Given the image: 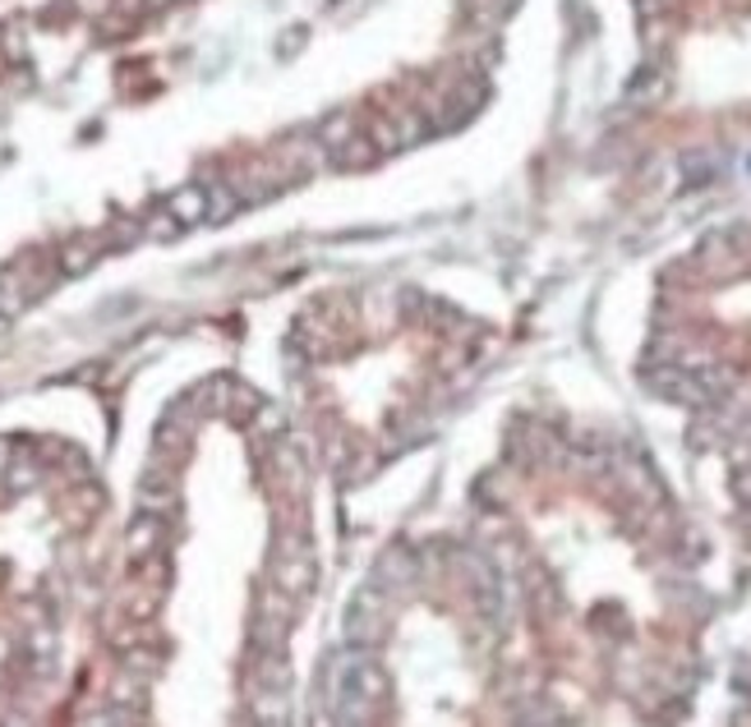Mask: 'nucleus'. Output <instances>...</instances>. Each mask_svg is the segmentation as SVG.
<instances>
[{"label":"nucleus","mask_w":751,"mask_h":727,"mask_svg":"<svg viewBox=\"0 0 751 727\" xmlns=\"http://www.w3.org/2000/svg\"><path fill=\"white\" fill-rule=\"evenodd\" d=\"M346 640H351L355 650H374V644L383 640V594L374 585H364L351 599V613H346Z\"/></svg>","instance_id":"1"},{"label":"nucleus","mask_w":751,"mask_h":727,"mask_svg":"<svg viewBox=\"0 0 751 727\" xmlns=\"http://www.w3.org/2000/svg\"><path fill=\"white\" fill-rule=\"evenodd\" d=\"M310 585H314L310 548H304L300 539H286L277 548V589H281V594H291V599H304V594H310Z\"/></svg>","instance_id":"2"},{"label":"nucleus","mask_w":751,"mask_h":727,"mask_svg":"<svg viewBox=\"0 0 751 727\" xmlns=\"http://www.w3.org/2000/svg\"><path fill=\"white\" fill-rule=\"evenodd\" d=\"M162 543H166V516H152V511H139L129 525V535H125V548H129V562L134 566H143L162 553Z\"/></svg>","instance_id":"3"},{"label":"nucleus","mask_w":751,"mask_h":727,"mask_svg":"<svg viewBox=\"0 0 751 727\" xmlns=\"http://www.w3.org/2000/svg\"><path fill=\"white\" fill-rule=\"evenodd\" d=\"M249 723H254V727H296V718H291V695L254 686V700H249Z\"/></svg>","instance_id":"4"},{"label":"nucleus","mask_w":751,"mask_h":727,"mask_svg":"<svg viewBox=\"0 0 751 727\" xmlns=\"http://www.w3.org/2000/svg\"><path fill=\"white\" fill-rule=\"evenodd\" d=\"M162 208L180 226H199V222H208V185H180Z\"/></svg>","instance_id":"5"},{"label":"nucleus","mask_w":751,"mask_h":727,"mask_svg":"<svg viewBox=\"0 0 751 727\" xmlns=\"http://www.w3.org/2000/svg\"><path fill=\"white\" fill-rule=\"evenodd\" d=\"M102 259V240L98 235H79V240H70L61 249V259H55V267H61V277H84V272Z\"/></svg>","instance_id":"6"},{"label":"nucleus","mask_w":751,"mask_h":727,"mask_svg":"<svg viewBox=\"0 0 751 727\" xmlns=\"http://www.w3.org/2000/svg\"><path fill=\"white\" fill-rule=\"evenodd\" d=\"M374 156H378V148H374L370 134H346V139L333 148V166H341V171H351V166H370Z\"/></svg>","instance_id":"7"},{"label":"nucleus","mask_w":751,"mask_h":727,"mask_svg":"<svg viewBox=\"0 0 751 727\" xmlns=\"http://www.w3.org/2000/svg\"><path fill=\"white\" fill-rule=\"evenodd\" d=\"M37 479H42V465L33 461V451H14V461L5 469V488H10V493H28V488H37Z\"/></svg>","instance_id":"8"},{"label":"nucleus","mask_w":751,"mask_h":727,"mask_svg":"<svg viewBox=\"0 0 751 727\" xmlns=\"http://www.w3.org/2000/svg\"><path fill=\"white\" fill-rule=\"evenodd\" d=\"M143 235H148V240H176V235L185 230L176 217H171V212L166 208H158V212H148V217H143V226H139Z\"/></svg>","instance_id":"9"},{"label":"nucleus","mask_w":751,"mask_h":727,"mask_svg":"<svg viewBox=\"0 0 751 727\" xmlns=\"http://www.w3.org/2000/svg\"><path fill=\"white\" fill-rule=\"evenodd\" d=\"M683 171H687V180L691 185H710V180H715V175H719V162H715V156H701V152H691L687 156V162H683Z\"/></svg>","instance_id":"10"},{"label":"nucleus","mask_w":751,"mask_h":727,"mask_svg":"<svg viewBox=\"0 0 751 727\" xmlns=\"http://www.w3.org/2000/svg\"><path fill=\"white\" fill-rule=\"evenodd\" d=\"M5 461H10V447H5V442H0V465H5Z\"/></svg>","instance_id":"11"},{"label":"nucleus","mask_w":751,"mask_h":727,"mask_svg":"<svg viewBox=\"0 0 751 727\" xmlns=\"http://www.w3.org/2000/svg\"><path fill=\"white\" fill-rule=\"evenodd\" d=\"M5 318H10V313H5V300H0V327H5Z\"/></svg>","instance_id":"12"}]
</instances>
